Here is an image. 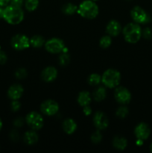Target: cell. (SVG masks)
I'll list each match as a JSON object with an SVG mask.
<instances>
[{
  "label": "cell",
  "mask_w": 152,
  "mask_h": 153,
  "mask_svg": "<svg viewBox=\"0 0 152 153\" xmlns=\"http://www.w3.org/2000/svg\"><path fill=\"white\" fill-rule=\"evenodd\" d=\"M3 19L10 25H17L23 20L24 12L21 7L10 4L4 8Z\"/></svg>",
  "instance_id": "cell-1"
},
{
  "label": "cell",
  "mask_w": 152,
  "mask_h": 153,
  "mask_svg": "<svg viewBox=\"0 0 152 153\" xmlns=\"http://www.w3.org/2000/svg\"><path fill=\"white\" fill-rule=\"evenodd\" d=\"M98 7L95 1L92 0H85L77 7V12L80 16L86 19H95L98 14Z\"/></svg>",
  "instance_id": "cell-2"
},
{
  "label": "cell",
  "mask_w": 152,
  "mask_h": 153,
  "mask_svg": "<svg viewBox=\"0 0 152 153\" xmlns=\"http://www.w3.org/2000/svg\"><path fill=\"white\" fill-rule=\"evenodd\" d=\"M123 35L125 40L128 43H136L140 40L142 37V29L138 23H128L124 28Z\"/></svg>",
  "instance_id": "cell-3"
},
{
  "label": "cell",
  "mask_w": 152,
  "mask_h": 153,
  "mask_svg": "<svg viewBox=\"0 0 152 153\" xmlns=\"http://www.w3.org/2000/svg\"><path fill=\"white\" fill-rule=\"evenodd\" d=\"M120 73L114 69H108L101 76V82L108 88H116L120 83Z\"/></svg>",
  "instance_id": "cell-4"
},
{
  "label": "cell",
  "mask_w": 152,
  "mask_h": 153,
  "mask_svg": "<svg viewBox=\"0 0 152 153\" xmlns=\"http://www.w3.org/2000/svg\"><path fill=\"white\" fill-rule=\"evenodd\" d=\"M25 122L31 129L37 131L43 128L44 120L40 114L36 111H31L25 117Z\"/></svg>",
  "instance_id": "cell-5"
},
{
  "label": "cell",
  "mask_w": 152,
  "mask_h": 153,
  "mask_svg": "<svg viewBox=\"0 0 152 153\" xmlns=\"http://www.w3.org/2000/svg\"><path fill=\"white\" fill-rule=\"evenodd\" d=\"M10 44L15 50H24L28 49L30 46V40L27 36L24 34H16L12 37Z\"/></svg>",
  "instance_id": "cell-6"
},
{
  "label": "cell",
  "mask_w": 152,
  "mask_h": 153,
  "mask_svg": "<svg viewBox=\"0 0 152 153\" xmlns=\"http://www.w3.org/2000/svg\"><path fill=\"white\" fill-rule=\"evenodd\" d=\"M133 20L138 24L147 23L150 21V16L145 10L139 6H135L131 11Z\"/></svg>",
  "instance_id": "cell-7"
},
{
  "label": "cell",
  "mask_w": 152,
  "mask_h": 153,
  "mask_svg": "<svg viewBox=\"0 0 152 153\" xmlns=\"http://www.w3.org/2000/svg\"><path fill=\"white\" fill-rule=\"evenodd\" d=\"M45 48L49 53L58 54L63 51L65 49V44L61 39L54 37L46 42Z\"/></svg>",
  "instance_id": "cell-8"
},
{
  "label": "cell",
  "mask_w": 152,
  "mask_h": 153,
  "mask_svg": "<svg viewBox=\"0 0 152 153\" xmlns=\"http://www.w3.org/2000/svg\"><path fill=\"white\" fill-rule=\"evenodd\" d=\"M40 111L45 115L53 116V115L56 114L59 111V105L55 100H46L40 105Z\"/></svg>",
  "instance_id": "cell-9"
},
{
  "label": "cell",
  "mask_w": 152,
  "mask_h": 153,
  "mask_svg": "<svg viewBox=\"0 0 152 153\" xmlns=\"http://www.w3.org/2000/svg\"><path fill=\"white\" fill-rule=\"evenodd\" d=\"M114 97L116 101L122 105L128 104L131 100V92L124 87H118L116 88Z\"/></svg>",
  "instance_id": "cell-10"
},
{
  "label": "cell",
  "mask_w": 152,
  "mask_h": 153,
  "mask_svg": "<svg viewBox=\"0 0 152 153\" xmlns=\"http://www.w3.org/2000/svg\"><path fill=\"white\" fill-rule=\"evenodd\" d=\"M93 123L95 126L98 130L106 129L109 125L108 118L105 114L101 111H97L94 114Z\"/></svg>",
  "instance_id": "cell-11"
},
{
  "label": "cell",
  "mask_w": 152,
  "mask_h": 153,
  "mask_svg": "<svg viewBox=\"0 0 152 153\" xmlns=\"http://www.w3.org/2000/svg\"><path fill=\"white\" fill-rule=\"evenodd\" d=\"M134 134L139 140H146L148 138L151 134L150 127L145 123H140L136 126L135 129H134Z\"/></svg>",
  "instance_id": "cell-12"
},
{
  "label": "cell",
  "mask_w": 152,
  "mask_h": 153,
  "mask_svg": "<svg viewBox=\"0 0 152 153\" xmlns=\"http://www.w3.org/2000/svg\"><path fill=\"white\" fill-rule=\"evenodd\" d=\"M23 88L19 84H14L8 88L7 96L12 100H18L22 97L23 94Z\"/></svg>",
  "instance_id": "cell-13"
},
{
  "label": "cell",
  "mask_w": 152,
  "mask_h": 153,
  "mask_svg": "<svg viewBox=\"0 0 152 153\" xmlns=\"http://www.w3.org/2000/svg\"><path fill=\"white\" fill-rule=\"evenodd\" d=\"M58 70L54 67H47L42 71L41 78L44 82H52L56 79Z\"/></svg>",
  "instance_id": "cell-14"
},
{
  "label": "cell",
  "mask_w": 152,
  "mask_h": 153,
  "mask_svg": "<svg viewBox=\"0 0 152 153\" xmlns=\"http://www.w3.org/2000/svg\"><path fill=\"white\" fill-rule=\"evenodd\" d=\"M122 31V26L118 21L113 20L110 21L106 27V31L110 37H116L120 34Z\"/></svg>",
  "instance_id": "cell-15"
},
{
  "label": "cell",
  "mask_w": 152,
  "mask_h": 153,
  "mask_svg": "<svg viewBox=\"0 0 152 153\" xmlns=\"http://www.w3.org/2000/svg\"><path fill=\"white\" fill-rule=\"evenodd\" d=\"M63 129L66 134H73L77 129V124H76L75 121L70 118L65 120L63 123Z\"/></svg>",
  "instance_id": "cell-16"
},
{
  "label": "cell",
  "mask_w": 152,
  "mask_h": 153,
  "mask_svg": "<svg viewBox=\"0 0 152 153\" xmlns=\"http://www.w3.org/2000/svg\"><path fill=\"white\" fill-rule=\"evenodd\" d=\"M23 140L26 144L33 145L38 141V134H37L35 130L32 129L31 131H28L25 133V134H24Z\"/></svg>",
  "instance_id": "cell-17"
},
{
  "label": "cell",
  "mask_w": 152,
  "mask_h": 153,
  "mask_svg": "<svg viewBox=\"0 0 152 153\" xmlns=\"http://www.w3.org/2000/svg\"><path fill=\"white\" fill-rule=\"evenodd\" d=\"M91 100H92V97H91L90 94L88 91H82L77 96V102L82 107H84V106L88 105H89V103L91 102Z\"/></svg>",
  "instance_id": "cell-18"
},
{
  "label": "cell",
  "mask_w": 152,
  "mask_h": 153,
  "mask_svg": "<svg viewBox=\"0 0 152 153\" xmlns=\"http://www.w3.org/2000/svg\"><path fill=\"white\" fill-rule=\"evenodd\" d=\"M113 146L118 150H124L128 146V140L123 137L116 136L113 140Z\"/></svg>",
  "instance_id": "cell-19"
},
{
  "label": "cell",
  "mask_w": 152,
  "mask_h": 153,
  "mask_svg": "<svg viewBox=\"0 0 152 153\" xmlns=\"http://www.w3.org/2000/svg\"><path fill=\"white\" fill-rule=\"evenodd\" d=\"M107 91L104 87L101 86L97 88L92 94V97L96 102H101L106 98Z\"/></svg>",
  "instance_id": "cell-20"
},
{
  "label": "cell",
  "mask_w": 152,
  "mask_h": 153,
  "mask_svg": "<svg viewBox=\"0 0 152 153\" xmlns=\"http://www.w3.org/2000/svg\"><path fill=\"white\" fill-rule=\"evenodd\" d=\"M45 43V39L40 35H34L30 39V45L34 48L42 47Z\"/></svg>",
  "instance_id": "cell-21"
},
{
  "label": "cell",
  "mask_w": 152,
  "mask_h": 153,
  "mask_svg": "<svg viewBox=\"0 0 152 153\" xmlns=\"http://www.w3.org/2000/svg\"><path fill=\"white\" fill-rule=\"evenodd\" d=\"M77 7L72 3H67L62 7V11L66 15H72L77 12Z\"/></svg>",
  "instance_id": "cell-22"
},
{
  "label": "cell",
  "mask_w": 152,
  "mask_h": 153,
  "mask_svg": "<svg viewBox=\"0 0 152 153\" xmlns=\"http://www.w3.org/2000/svg\"><path fill=\"white\" fill-rule=\"evenodd\" d=\"M39 6V0H25V7L30 12L34 11Z\"/></svg>",
  "instance_id": "cell-23"
},
{
  "label": "cell",
  "mask_w": 152,
  "mask_h": 153,
  "mask_svg": "<svg viewBox=\"0 0 152 153\" xmlns=\"http://www.w3.org/2000/svg\"><path fill=\"white\" fill-rule=\"evenodd\" d=\"M101 82V76L97 73H92L88 78V83L92 86H97Z\"/></svg>",
  "instance_id": "cell-24"
},
{
  "label": "cell",
  "mask_w": 152,
  "mask_h": 153,
  "mask_svg": "<svg viewBox=\"0 0 152 153\" xmlns=\"http://www.w3.org/2000/svg\"><path fill=\"white\" fill-rule=\"evenodd\" d=\"M111 43H112V40L110 35L103 36V37L100 39V42H99L100 46L104 48V49L108 48L109 46L111 45Z\"/></svg>",
  "instance_id": "cell-25"
},
{
  "label": "cell",
  "mask_w": 152,
  "mask_h": 153,
  "mask_svg": "<svg viewBox=\"0 0 152 153\" xmlns=\"http://www.w3.org/2000/svg\"><path fill=\"white\" fill-rule=\"evenodd\" d=\"M128 108L126 107V106H124V105L122 106H120L119 108L117 109L116 112V116L119 118H121V119H123V118H125L128 114Z\"/></svg>",
  "instance_id": "cell-26"
},
{
  "label": "cell",
  "mask_w": 152,
  "mask_h": 153,
  "mask_svg": "<svg viewBox=\"0 0 152 153\" xmlns=\"http://www.w3.org/2000/svg\"><path fill=\"white\" fill-rule=\"evenodd\" d=\"M59 62L61 66H66L70 62V56L67 53H63L59 58Z\"/></svg>",
  "instance_id": "cell-27"
},
{
  "label": "cell",
  "mask_w": 152,
  "mask_h": 153,
  "mask_svg": "<svg viewBox=\"0 0 152 153\" xmlns=\"http://www.w3.org/2000/svg\"><path fill=\"white\" fill-rule=\"evenodd\" d=\"M102 140V134L100 132V130H97L95 132L92 133V134L91 135V140L92 141V143H98L101 141Z\"/></svg>",
  "instance_id": "cell-28"
},
{
  "label": "cell",
  "mask_w": 152,
  "mask_h": 153,
  "mask_svg": "<svg viewBox=\"0 0 152 153\" xmlns=\"http://www.w3.org/2000/svg\"><path fill=\"white\" fill-rule=\"evenodd\" d=\"M27 74H28V73H27V70L25 68L18 69L16 73H15V76L18 79H25L27 76Z\"/></svg>",
  "instance_id": "cell-29"
},
{
  "label": "cell",
  "mask_w": 152,
  "mask_h": 153,
  "mask_svg": "<svg viewBox=\"0 0 152 153\" xmlns=\"http://www.w3.org/2000/svg\"><path fill=\"white\" fill-rule=\"evenodd\" d=\"M11 109L13 111H17L20 109L21 108V104L18 100H12L11 102Z\"/></svg>",
  "instance_id": "cell-30"
},
{
  "label": "cell",
  "mask_w": 152,
  "mask_h": 153,
  "mask_svg": "<svg viewBox=\"0 0 152 153\" xmlns=\"http://www.w3.org/2000/svg\"><path fill=\"white\" fill-rule=\"evenodd\" d=\"M142 35L146 39H151L152 37V31L149 28H146L145 29L142 31Z\"/></svg>",
  "instance_id": "cell-31"
},
{
  "label": "cell",
  "mask_w": 152,
  "mask_h": 153,
  "mask_svg": "<svg viewBox=\"0 0 152 153\" xmlns=\"http://www.w3.org/2000/svg\"><path fill=\"white\" fill-rule=\"evenodd\" d=\"M7 61V56L5 52L0 49V64H4Z\"/></svg>",
  "instance_id": "cell-32"
},
{
  "label": "cell",
  "mask_w": 152,
  "mask_h": 153,
  "mask_svg": "<svg viewBox=\"0 0 152 153\" xmlns=\"http://www.w3.org/2000/svg\"><path fill=\"white\" fill-rule=\"evenodd\" d=\"M24 2H25V0H10V4L19 7H22Z\"/></svg>",
  "instance_id": "cell-33"
},
{
  "label": "cell",
  "mask_w": 152,
  "mask_h": 153,
  "mask_svg": "<svg viewBox=\"0 0 152 153\" xmlns=\"http://www.w3.org/2000/svg\"><path fill=\"white\" fill-rule=\"evenodd\" d=\"M83 111L86 116H89V115H90L91 114H92V108H91L90 106L88 105H86L83 107Z\"/></svg>",
  "instance_id": "cell-34"
},
{
  "label": "cell",
  "mask_w": 152,
  "mask_h": 153,
  "mask_svg": "<svg viewBox=\"0 0 152 153\" xmlns=\"http://www.w3.org/2000/svg\"><path fill=\"white\" fill-rule=\"evenodd\" d=\"M13 124H14L15 126L21 127L22 125H23V119H22V118H21V117L17 118V119H16L14 120V122H13Z\"/></svg>",
  "instance_id": "cell-35"
},
{
  "label": "cell",
  "mask_w": 152,
  "mask_h": 153,
  "mask_svg": "<svg viewBox=\"0 0 152 153\" xmlns=\"http://www.w3.org/2000/svg\"><path fill=\"white\" fill-rule=\"evenodd\" d=\"M10 2V0H0V6L1 7H6L8 5L9 3Z\"/></svg>",
  "instance_id": "cell-36"
},
{
  "label": "cell",
  "mask_w": 152,
  "mask_h": 153,
  "mask_svg": "<svg viewBox=\"0 0 152 153\" xmlns=\"http://www.w3.org/2000/svg\"><path fill=\"white\" fill-rule=\"evenodd\" d=\"M10 137H11V138L14 137V140H18V139H19V134H18L17 131H12L11 133H10Z\"/></svg>",
  "instance_id": "cell-37"
},
{
  "label": "cell",
  "mask_w": 152,
  "mask_h": 153,
  "mask_svg": "<svg viewBox=\"0 0 152 153\" xmlns=\"http://www.w3.org/2000/svg\"><path fill=\"white\" fill-rule=\"evenodd\" d=\"M3 12H4V9L2 8L1 6H0V19L3 18Z\"/></svg>",
  "instance_id": "cell-38"
},
{
  "label": "cell",
  "mask_w": 152,
  "mask_h": 153,
  "mask_svg": "<svg viewBox=\"0 0 152 153\" xmlns=\"http://www.w3.org/2000/svg\"><path fill=\"white\" fill-rule=\"evenodd\" d=\"M1 128H2V121H1V120L0 119V131H1Z\"/></svg>",
  "instance_id": "cell-39"
},
{
  "label": "cell",
  "mask_w": 152,
  "mask_h": 153,
  "mask_svg": "<svg viewBox=\"0 0 152 153\" xmlns=\"http://www.w3.org/2000/svg\"><path fill=\"white\" fill-rule=\"evenodd\" d=\"M150 149H151V151L152 152V143H151V146H150Z\"/></svg>",
  "instance_id": "cell-40"
},
{
  "label": "cell",
  "mask_w": 152,
  "mask_h": 153,
  "mask_svg": "<svg viewBox=\"0 0 152 153\" xmlns=\"http://www.w3.org/2000/svg\"><path fill=\"white\" fill-rule=\"evenodd\" d=\"M92 1H98V0H92Z\"/></svg>",
  "instance_id": "cell-41"
}]
</instances>
